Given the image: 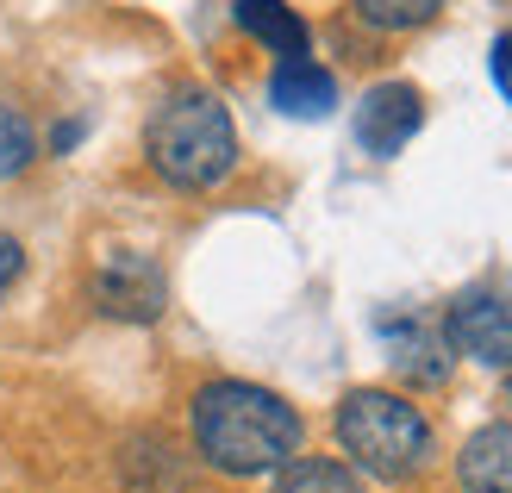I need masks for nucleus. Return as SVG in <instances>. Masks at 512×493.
<instances>
[{"label": "nucleus", "instance_id": "1", "mask_svg": "<svg viewBox=\"0 0 512 493\" xmlns=\"http://www.w3.org/2000/svg\"><path fill=\"white\" fill-rule=\"evenodd\" d=\"M188 437L207 469L250 481V475H275L288 456H300V412L269 394L256 381H207L188 400Z\"/></svg>", "mask_w": 512, "mask_h": 493}, {"label": "nucleus", "instance_id": "2", "mask_svg": "<svg viewBox=\"0 0 512 493\" xmlns=\"http://www.w3.org/2000/svg\"><path fill=\"white\" fill-rule=\"evenodd\" d=\"M144 163L175 194H207L238 169V125L213 88H175L144 125Z\"/></svg>", "mask_w": 512, "mask_h": 493}, {"label": "nucleus", "instance_id": "3", "mask_svg": "<svg viewBox=\"0 0 512 493\" xmlns=\"http://www.w3.org/2000/svg\"><path fill=\"white\" fill-rule=\"evenodd\" d=\"M331 431H338L344 462L369 481H413L438 456L431 419L394 387H350L331 412Z\"/></svg>", "mask_w": 512, "mask_h": 493}, {"label": "nucleus", "instance_id": "4", "mask_svg": "<svg viewBox=\"0 0 512 493\" xmlns=\"http://www.w3.org/2000/svg\"><path fill=\"white\" fill-rule=\"evenodd\" d=\"M94 306L119 325H157L163 306H169V275L157 269V256L144 250H107L94 263V281H88Z\"/></svg>", "mask_w": 512, "mask_h": 493}, {"label": "nucleus", "instance_id": "5", "mask_svg": "<svg viewBox=\"0 0 512 493\" xmlns=\"http://www.w3.org/2000/svg\"><path fill=\"white\" fill-rule=\"evenodd\" d=\"M438 331L456 356L481 362V369H512V306L500 294H488V288L456 294Z\"/></svg>", "mask_w": 512, "mask_h": 493}, {"label": "nucleus", "instance_id": "6", "mask_svg": "<svg viewBox=\"0 0 512 493\" xmlns=\"http://www.w3.org/2000/svg\"><path fill=\"white\" fill-rule=\"evenodd\" d=\"M419 125H425V94L413 82H375L356 107V144L388 163L419 138Z\"/></svg>", "mask_w": 512, "mask_h": 493}, {"label": "nucleus", "instance_id": "7", "mask_svg": "<svg viewBox=\"0 0 512 493\" xmlns=\"http://www.w3.org/2000/svg\"><path fill=\"white\" fill-rule=\"evenodd\" d=\"M381 337L394 344V375L406 387H444L450 381V362L456 350L444 344V331H431L425 319H381Z\"/></svg>", "mask_w": 512, "mask_h": 493}, {"label": "nucleus", "instance_id": "8", "mask_svg": "<svg viewBox=\"0 0 512 493\" xmlns=\"http://www.w3.org/2000/svg\"><path fill=\"white\" fill-rule=\"evenodd\" d=\"M269 107L288 113V119H325L338 107V75L313 57H275L269 75Z\"/></svg>", "mask_w": 512, "mask_h": 493}, {"label": "nucleus", "instance_id": "9", "mask_svg": "<svg viewBox=\"0 0 512 493\" xmlns=\"http://www.w3.org/2000/svg\"><path fill=\"white\" fill-rule=\"evenodd\" d=\"M456 481L469 493H512V419L481 425L463 450H456Z\"/></svg>", "mask_w": 512, "mask_h": 493}, {"label": "nucleus", "instance_id": "10", "mask_svg": "<svg viewBox=\"0 0 512 493\" xmlns=\"http://www.w3.org/2000/svg\"><path fill=\"white\" fill-rule=\"evenodd\" d=\"M232 19H238L244 38H256L269 50V57H306V50H313V32H306V19L288 0H232Z\"/></svg>", "mask_w": 512, "mask_h": 493}, {"label": "nucleus", "instance_id": "11", "mask_svg": "<svg viewBox=\"0 0 512 493\" xmlns=\"http://www.w3.org/2000/svg\"><path fill=\"white\" fill-rule=\"evenodd\" d=\"M269 493H363V475L344 456H288L275 469Z\"/></svg>", "mask_w": 512, "mask_h": 493}, {"label": "nucleus", "instance_id": "12", "mask_svg": "<svg viewBox=\"0 0 512 493\" xmlns=\"http://www.w3.org/2000/svg\"><path fill=\"white\" fill-rule=\"evenodd\" d=\"M350 13L356 25H369L381 38H406V32H425L444 13V0H350Z\"/></svg>", "mask_w": 512, "mask_h": 493}, {"label": "nucleus", "instance_id": "13", "mask_svg": "<svg viewBox=\"0 0 512 493\" xmlns=\"http://www.w3.org/2000/svg\"><path fill=\"white\" fill-rule=\"evenodd\" d=\"M38 163V132H32V119H25L13 100H0V181H13Z\"/></svg>", "mask_w": 512, "mask_h": 493}, {"label": "nucleus", "instance_id": "14", "mask_svg": "<svg viewBox=\"0 0 512 493\" xmlns=\"http://www.w3.org/2000/svg\"><path fill=\"white\" fill-rule=\"evenodd\" d=\"M488 75H494L500 100L512 107V32H500V38H494V50H488Z\"/></svg>", "mask_w": 512, "mask_h": 493}, {"label": "nucleus", "instance_id": "15", "mask_svg": "<svg viewBox=\"0 0 512 493\" xmlns=\"http://www.w3.org/2000/svg\"><path fill=\"white\" fill-rule=\"evenodd\" d=\"M19 269H25V244L19 238H0V294L19 281Z\"/></svg>", "mask_w": 512, "mask_h": 493}, {"label": "nucleus", "instance_id": "16", "mask_svg": "<svg viewBox=\"0 0 512 493\" xmlns=\"http://www.w3.org/2000/svg\"><path fill=\"white\" fill-rule=\"evenodd\" d=\"M75 138H82V119H63V125H57V138H50V150L63 157V150H75Z\"/></svg>", "mask_w": 512, "mask_h": 493}, {"label": "nucleus", "instance_id": "17", "mask_svg": "<svg viewBox=\"0 0 512 493\" xmlns=\"http://www.w3.org/2000/svg\"><path fill=\"white\" fill-rule=\"evenodd\" d=\"M506 400H512V369H506Z\"/></svg>", "mask_w": 512, "mask_h": 493}]
</instances>
